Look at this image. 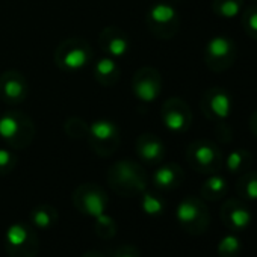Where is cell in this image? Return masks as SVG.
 <instances>
[{"instance_id": "obj_17", "label": "cell", "mask_w": 257, "mask_h": 257, "mask_svg": "<svg viewBox=\"0 0 257 257\" xmlns=\"http://www.w3.org/2000/svg\"><path fill=\"white\" fill-rule=\"evenodd\" d=\"M176 216L183 227L186 228L195 227L201 221V216H203L201 204L194 198H186L179 204L176 210Z\"/></svg>"}, {"instance_id": "obj_30", "label": "cell", "mask_w": 257, "mask_h": 257, "mask_svg": "<svg viewBox=\"0 0 257 257\" xmlns=\"http://www.w3.org/2000/svg\"><path fill=\"white\" fill-rule=\"evenodd\" d=\"M242 153L240 152H231L228 156H227V167L230 171H237L242 165Z\"/></svg>"}, {"instance_id": "obj_15", "label": "cell", "mask_w": 257, "mask_h": 257, "mask_svg": "<svg viewBox=\"0 0 257 257\" xmlns=\"http://www.w3.org/2000/svg\"><path fill=\"white\" fill-rule=\"evenodd\" d=\"M188 161L198 170H209L218 161V152L210 143L198 141L188 149Z\"/></svg>"}, {"instance_id": "obj_13", "label": "cell", "mask_w": 257, "mask_h": 257, "mask_svg": "<svg viewBox=\"0 0 257 257\" xmlns=\"http://www.w3.org/2000/svg\"><path fill=\"white\" fill-rule=\"evenodd\" d=\"M135 150H137L138 158L143 162L150 164V165L159 164L164 159V156H165V146H164V143L156 135H153L150 132L143 134V135H140L137 138Z\"/></svg>"}, {"instance_id": "obj_25", "label": "cell", "mask_w": 257, "mask_h": 257, "mask_svg": "<svg viewBox=\"0 0 257 257\" xmlns=\"http://www.w3.org/2000/svg\"><path fill=\"white\" fill-rule=\"evenodd\" d=\"M230 221H231V224L236 228H245L249 224V221H251V215H249L248 210L239 207V209H234L230 213Z\"/></svg>"}, {"instance_id": "obj_3", "label": "cell", "mask_w": 257, "mask_h": 257, "mask_svg": "<svg viewBox=\"0 0 257 257\" xmlns=\"http://www.w3.org/2000/svg\"><path fill=\"white\" fill-rule=\"evenodd\" d=\"M94 52L88 41L82 38H67L55 50V62L65 73H77L89 65Z\"/></svg>"}, {"instance_id": "obj_33", "label": "cell", "mask_w": 257, "mask_h": 257, "mask_svg": "<svg viewBox=\"0 0 257 257\" xmlns=\"http://www.w3.org/2000/svg\"><path fill=\"white\" fill-rule=\"evenodd\" d=\"M254 131H255V137H257V125H255V128H254Z\"/></svg>"}, {"instance_id": "obj_26", "label": "cell", "mask_w": 257, "mask_h": 257, "mask_svg": "<svg viewBox=\"0 0 257 257\" xmlns=\"http://www.w3.org/2000/svg\"><path fill=\"white\" fill-rule=\"evenodd\" d=\"M225 180L221 176H213L204 183V191L209 194H219L225 189Z\"/></svg>"}, {"instance_id": "obj_32", "label": "cell", "mask_w": 257, "mask_h": 257, "mask_svg": "<svg viewBox=\"0 0 257 257\" xmlns=\"http://www.w3.org/2000/svg\"><path fill=\"white\" fill-rule=\"evenodd\" d=\"M82 257H106L103 252H100V251H97V249H89V251H86Z\"/></svg>"}, {"instance_id": "obj_28", "label": "cell", "mask_w": 257, "mask_h": 257, "mask_svg": "<svg viewBox=\"0 0 257 257\" xmlns=\"http://www.w3.org/2000/svg\"><path fill=\"white\" fill-rule=\"evenodd\" d=\"M245 26L248 34H251L254 38H257V10L248 11L246 17H245Z\"/></svg>"}, {"instance_id": "obj_22", "label": "cell", "mask_w": 257, "mask_h": 257, "mask_svg": "<svg viewBox=\"0 0 257 257\" xmlns=\"http://www.w3.org/2000/svg\"><path fill=\"white\" fill-rule=\"evenodd\" d=\"M213 10L222 19H234L240 14V0H215Z\"/></svg>"}, {"instance_id": "obj_24", "label": "cell", "mask_w": 257, "mask_h": 257, "mask_svg": "<svg viewBox=\"0 0 257 257\" xmlns=\"http://www.w3.org/2000/svg\"><path fill=\"white\" fill-rule=\"evenodd\" d=\"M17 165V156L8 149H0V177L8 176Z\"/></svg>"}, {"instance_id": "obj_1", "label": "cell", "mask_w": 257, "mask_h": 257, "mask_svg": "<svg viewBox=\"0 0 257 257\" xmlns=\"http://www.w3.org/2000/svg\"><path fill=\"white\" fill-rule=\"evenodd\" d=\"M107 183L121 197H137L147 189V174L138 162L122 159L109 168Z\"/></svg>"}, {"instance_id": "obj_21", "label": "cell", "mask_w": 257, "mask_h": 257, "mask_svg": "<svg viewBox=\"0 0 257 257\" xmlns=\"http://www.w3.org/2000/svg\"><path fill=\"white\" fill-rule=\"evenodd\" d=\"M143 201H141V207L143 210L150 215V216H158V215H162L164 210H165V203L161 197H158L156 194L153 192H147L144 191L143 194Z\"/></svg>"}, {"instance_id": "obj_4", "label": "cell", "mask_w": 257, "mask_h": 257, "mask_svg": "<svg viewBox=\"0 0 257 257\" xmlns=\"http://www.w3.org/2000/svg\"><path fill=\"white\" fill-rule=\"evenodd\" d=\"M5 249L10 257H35L40 240L35 230L23 222H16L7 230Z\"/></svg>"}, {"instance_id": "obj_9", "label": "cell", "mask_w": 257, "mask_h": 257, "mask_svg": "<svg viewBox=\"0 0 257 257\" xmlns=\"http://www.w3.org/2000/svg\"><path fill=\"white\" fill-rule=\"evenodd\" d=\"M161 116H162L164 125L173 134L186 132L191 125V119H192L188 104L177 97L168 98L164 103Z\"/></svg>"}, {"instance_id": "obj_10", "label": "cell", "mask_w": 257, "mask_h": 257, "mask_svg": "<svg viewBox=\"0 0 257 257\" xmlns=\"http://www.w3.org/2000/svg\"><path fill=\"white\" fill-rule=\"evenodd\" d=\"M29 85L26 77L16 70L0 74V100L7 104H20L26 100Z\"/></svg>"}, {"instance_id": "obj_31", "label": "cell", "mask_w": 257, "mask_h": 257, "mask_svg": "<svg viewBox=\"0 0 257 257\" xmlns=\"http://www.w3.org/2000/svg\"><path fill=\"white\" fill-rule=\"evenodd\" d=\"M246 195L251 200H257V179H251L246 183Z\"/></svg>"}, {"instance_id": "obj_5", "label": "cell", "mask_w": 257, "mask_h": 257, "mask_svg": "<svg viewBox=\"0 0 257 257\" xmlns=\"http://www.w3.org/2000/svg\"><path fill=\"white\" fill-rule=\"evenodd\" d=\"M86 140L95 155L101 158H109L118 150L121 135L115 122L107 119H97L89 124Z\"/></svg>"}, {"instance_id": "obj_14", "label": "cell", "mask_w": 257, "mask_h": 257, "mask_svg": "<svg viewBox=\"0 0 257 257\" xmlns=\"http://www.w3.org/2000/svg\"><path fill=\"white\" fill-rule=\"evenodd\" d=\"M231 98L227 92L219 91V89H213L209 91L203 100V109L204 112L216 119H225L228 118V115L231 113Z\"/></svg>"}, {"instance_id": "obj_20", "label": "cell", "mask_w": 257, "mask_h": 257, "mask_svg": "<svg viewBox=\"0 0 257 257\" xmlns=\"http://www.w3.org/2000/svg\"><path fill=\"white\" fill-rule=\"evenodd\" d=\"M89 124H86L82 118L71 116L64 122V132L71 140H83L88 137Z\"/></svg>"}, {"instance_id": "obj_18", "label": "cell", "mask_w": 257, "mask_h": 257, "mask_svg": "<svg viewBox=\"0 0 257 257\" xmlns=\"http://www.w3.org/2000/svg\"><path fill=\"white\" fill-rule=\"evenodd\" d=\"M182 177H183V174H182V170L179 165L167 164V165L161 167L159 170H156V173L153 176V182H155L156 188L168 191V189H174L180 183Z\"/></svg>"}, {"instance_id": "obj_29", "label": "cell", "mask_w": 257, "mask_h": 257, "mask_svg": "<svg viewBox=\"0 0 257 257\" xmlns=\"http://www.w3.org/2000/svg\"><path fill=\"white\" fill-rule=\"evenodd\" d=\"M113 257H141V255H140V251H138L137 246L124 245V246H119V248L115 249Z\"/></svg>"}, {"instance_id": "obj_16", "label": "cell", "mask_w": 257, "mask_h": 257, "mask_svg": "<svg viewBox=\"0 0 257 257\" xmlns=\"http://www.w3.org/2000/svg\"><path fill=\"white\" fill-rule=\"evenodd\" d=\"M119 76H121V70L115 62V59L110 56L100 58L94 65V77L101 86L106 88L115 86L116 82L119 80Z\"/></svg>"}, {"instance_id": "obj_7", "label": "cell", "mask_w": 257, "mask_h": 257, "mask_svg": "<svg viewBox=\"0 0 257 257\" xmlns=\"http://www.w3.org/2000/svg\"><path fill=\"white\" fill-rule=\"evenodd\" d=\"M73 204L80 213L91 218H97L106 213V209L109 206V198L101 186L95 183H83L74 189Z\"/></svg>"}, {"instance_id": "obj_27", "label": "cell", "mask_w": 257, "mask_h": 257, "mask_svg": "<svg viewBox=\"0 0 257 257\" xmlns=\"http://www.w3.org/2000/svg\"><path fill=\"white\" fill-rule=\"evenodd\" d=\"M239 246H240L239 239H237L236 236L228 234V236H225V237L219 242V246H218V248H219L221 252H233V251L239 249Z\"/></svg>"}, {"instance_id": "obj_6", "label": "cell", "mask_w": 257, "mask_h": 257, "mask_svg": "<svg viewBox=\"0 0 257 257\" xmlns=\"http://www.w3.org/2000/svg\"><path fill=\"white\" fill-rule=\"evenodd\" d=\"M147 29L159 40H170L179 31V14L168 4H156L146 14Z\"/></svg>"}, {"instance_id": "obj_2", "label": "cell", "mask_w": 257, "mask_h": 257, "mask_svg": "<svg viewBox=\"0 0 257 257\" xmlns=\"http://www.w3.org/2000/svg\"><path fill=\"white\" fill-rule=\"evenodd\" d=\"M35 137V125L29 115L20 110H8L0 115V138L13 150L29 147Z\"/></svg>"}, {"instance_id": "obj_8", "label": "cell", "mask_w": 257, "mask_h": 257, "mask_svg": "<svg viewBox=\"0 0 257 257\" xmlns=\"http://www.w3.org/2000/svg\"><path fill=\"white\" fill-rule=\"evenodd\" d=\"M162 91L161 73L153 67L140 68L132 77V92L144 103H153Z\"/></svg>"}, {"instance_id": "obj_11", "label": "cell", "mask_w": 257, "mask_h": 257, "mask_svg": "<svg viewBox=\"0 0 257 257\" xmlns=\"http://www.w3.org/2000/svg\"><path fill=\"white\" fill-rule=\"evenodd\" d=\"M98 46L106 56L121 58L131 49L128 35L118 26H106L98 35Z\"/></svg>"}, {"instance_id": "obj_23", "label": "cell", "mask_w": 257, "mask_h": 257, "mask_svg": "<svg viewBox=\"0 0 257 257\" xmlns=\"http://www.w3.org/2000/svg\"><path fill=\"white\" fill-rule=\"evenodd\" d=\"M94 219H95V233L101 239H112L116 234V222L112 216L103 213Z\"/></svg>"}, {"instance_id": "obj_12", "label": "cell", "mask_w": 257, "mask_h": 257, "mask_svg": "<svg viewBox=\"0 0 257 257\" xmlns=\"http://www.w3.org/2000/svg\"><path fill=\"white\" fill-rule=\"evenodd\" d=\"M233 44L227 37H213L206 46V61L213 70H222L231 61Z\"/></svg>"}, {"instance_id": "obj_19", "label": "cell", "mask_w": 257, "mask_h": 257, "mask_svg": "<svg viewBox=\"0 0 257 257\" xmlns=\"http://www.w3.org/2000/svg\"><path fill=\"white\" fill-rule=\"evenodd\" d=\"M58 218H59L58 210L50 204L37 206L31 212V222L41 230H49V228L55 227L58 222Z\"/></svg>"}]
</instances>
